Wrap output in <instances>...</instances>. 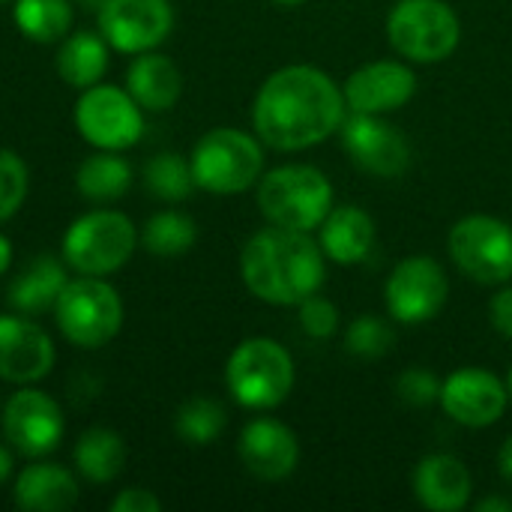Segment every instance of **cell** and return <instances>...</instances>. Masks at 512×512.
<instances>
[{
    "mask_svg": "<svg viewBox=\"0 0 512 512\" xmlns=\"http://www.w3.org/2000/svg\"><path fill=\"white\" fill-rule=\"evenodd\" d=\"M342 90H345L348 111L387 117L414 99L417 72L405 60H372L354 69Z\"/></svg>",
    "mask_w": 512,
    "mask_h": 512,
    "instance_id": "2e32d148",
    "label": "cell"
},
{
    "mask_svg": "<svg viewBox=\"0 0 512 512\" xmlns=\"http://www.w3.org/2000/svg\"><path fill=\"white\" fill-rule=\"evenodd\" d=\"M507 393H510V402H512V363H510V372H507Z\"/></svg>",
    "mask_w": 512,
    "mask_h": 512,
    "instance_id": "7bdbcfd3",
    "label": "cell"
},
{
    "mask_svg": "<svg viewBox=\"0 0 512 512\" xmlns=\"http://www.w3.org/2000/svg\"><path fill=\"white\" fill-rule=\"evenodd\" d=\"M54 321L69 345L96 351L123 330V300L105 276H78L60 291Z\"/></svg>",
    "mask_w": 512,
    "mask_h": 512,
    "instance_id": "52a82bcc",
    "label": "cell"
},
{
    "mask_svg": "<svg viewBox=\"0 0 512 512\" xmlns=\"http://www.w3.org/2000/svg\"><path fill=\"white\" fill-rule=\"evenodd\" d=\"M393 345H396V330L390 318L381 315H357L345 330V348L363 360H378L390 354Z\"/></svg>",
    "mask_w": 512,
    "mask_h": 512,
    "instance_id": "4dcf8cb0",
    "label": "cell"
},
{
    "mask_svg": "<svg viewBox=\"0 0 512 512\" xmlns=\"http://www.w3.org/2000/svg\"><path fill=\"white\" fill-rule=\"evenodd\" d=\"M195 186L210 195H240L258 186L264 174V144L234 126L204 132L189 153Z\"/></svg>",
    "mask_w": 512,
    "mask_h": 512,
    "instance_id": "5b68a950",
    "label": "cell"
},
{
    "mask_svg": "<svg viewBox=\"0 0 512 512\" xmlns=\"http://www.w3.org/2000/svg\"><path fill=\"white\" fill-rule=\"evenodd\" d=\"M27 186H30V171L24 159L15 150L0 147V222L12 219L21 210L27 198Z\"/></svg>",
    "mask_w": 512,
    "mask_h": 512,
    "instance_id": "1f68e13d",
    "label": "cell"
},
{
    "mask_svg": "<svg viewBox=\"0 0 512 512\" xmlns=\"http://www.w3.org/2000/svg\"><path fill=\"white\" fill-rule=\"evenodd\" d=\"M225 426H228L225 408L207 396H195V399L183 402L174 417V429H177L180 441H186L192 447H207V444L219 441Z\"/></svg>",
    "mask_w": 512,
    "mask_h": 512,
    "instance_id": "f1b7e54d",
    "label": "cell"
},
{
    "mask_svg": "<svg viewBox=\"0 0 512 512\" xmlns=\"http://www.w3.org/2000/svg\"><path fill=\"white\" fill-rule=\"evenodd\" d=\"M144 183H147L150 195H156L159 201H168V204L186 201L192 195V189H198L189 159H183L177 153H156L144 168Z\"/></svg>",
    "mask_w": 512,
    "mask_h": 512,
    "instance_id": "f546056e",
    "label": "cell"
},
{
    "mask_svg": "<svg viewBox=\"0 0 512 512\" xmlns=\"http://www.w3.org/2000/svg\"><path fill=\"white\" fill-rule=\"evenodd\" d=\"M126 90L144 111L162 114L180 102L183 72L171 57L159 54L156 48L141 51L132 57V63L126 69Z\"/></svg>",
    "mask_w": 512,
    "mask_h": 512,
    "instance_id": "44dd1931",
    "label": "cell"
},
{
    "mask_svg": "<svg viewBox=\"0 0 512 512\" xmlns=\"http://www.w3.org/2000/svg\"><path fill=\"white\" fill-rule=\"evenodd\" d=\"M348 114L336 78L309 63H291L264 78L252 102V129L264 147L294 153L333 135Z\"/></svg>",
    "mask_w": 512,
    "mask_h": 512,
    "instance_id": "6da1fadb",
    "label": "cell"
},
{
    "mask_svg": "<svg viewBox=\"0 0 512 512\" xmlns=\"http://www.w3.org/2000/svg\"><path fill=\"white\" fill-rule=\"evenodd\" d=\"M0 3H9V0H0Z\"/></svg>",
    "mask_w": 512,
    "mask_h": 512,
    "instance_id": "f6af8a7d",
    "label": "cell"
},
{
    "mask_svg": "<svg viewBox=\"0 0 512 512\" xmlns=\"http://www.w3.org/2000/svg\"><path fill=\"white\" fill-rule=\"evenodd\" d=\"M132 165L120 150H96L75 171V189L90 204H111L132 189Z\"/></svg>",
    "mask_w": 512,
    "mask_h": 512,
    "instance_id": "d4e9b609",
    "label": "cell"
},
{
    "mask_svg": "<svg viewBox=\"0 0 512 512\" xmlns=\"http://www.w3.org/2000/svg\"><path fill=\"white\" fill-rule=\"evenodd\" d=\"M66 282V261H57L51 255L36 258L9 285V306L21 315H39L45 309H54Z\"/></svg>",
    "mask_w": 512,
    "mask_h": 512,
    "instance_id": "cb8c5ba5",
    "label": "cell"
},
{
    "mask_svg": "<svg viewBox=\"0 0 512 512\" xmlns=\"http://www.w3.org/2000/svg\"><path fill=\"white\" fill-rule=\"evenodd\" d=\"M477 512H512V498H486L477 504Z\"/></svg>",
    "mask_w": 512,
    "mask_h": 512,
    "instance_id": "74e56055",
    "label": "cell"
},
{
    "mask_svg": "<svg viewBox=\"0 0 512 512\" xmlns=\"http://www.w3.org/2000/svg\"><path fill=\"white\" fill-rule=\"evenodd\" d=\"M414 498L432 512H459L468 507L474 495V480L471 471L465 468L462 459L450 453H432L420 459L411 477Z\"/></svg>",
    "mask_w": 512,
    "mask_h": 512,
    "instance_id": "d6986e66",
    "label": "cell"
},
{
    "mask_svg": "<svg viewBox=\"0 0 512 512\" xmlns=\"http://www.w3.org/2000/svg\"><path fill=\"white\" fill-rule=\"evenodd\" d=\"M3 438L9 447L27 459H42L54 453L66 435V417L54 396L36 390L33 384H24L18 393L3 402L0 414Z\"/></svg>",
    "mask_w": 512,
    "mask_h": 512,
    "instance_id": "4fadbf2b",
    "label": "cell"
},
{
    "mask_svg": "<svg viewBox=\"0 0 512 512\" xmlns=\"http://www.w3.org/2000/svg\"><path fill=\"white\" fill-rule=\"evenodd\" d=\"M438 402L453 423L465 429H489L504 417L510 405V393H507V381H501L489 369L465 366L441 381Z\"/></svg>",
    "mask_w": 512,
    "mask_h": 512,
    "instance_id": "9a60e30c",
    "label": "cell"
},
{
    "mask_svg": "<svg viewBox=\"0 0 512 512\" xmlns=\"http://www.w3.org/2000/svg\"><path fill=\"white\" fill-rule=\"evenodd\" d=\"M297 318H300V330L309 339H315V342L330 339L339 330V321H342L336 303L327 300L321 291L312 294V297H306L303 303H297Z\"/></svg>",
    "mask_w": 512,
    "mask_h": 512,
    "instance_id": "d6a6232c",
    "label": "cell"
},
{
    "mask_svg": "<svg viewBox=\"0 0 512 512\" xmlns=\"http://www.w3.org/2000/svg\"><path fill=\"white\" fill-rule=\"evenodd\" d=\"M12 465H15V462H12V453L0 444V486L12 477Z\"/></svg>",
    "mask_w": 512,
    "mask_h": 512,
    "instance_id": "ab89813d",
    "label": "cell"
},
{
    "mask_svg": "<svg viewBox=\"0 0 512 512\" xmlns=\"http://www.w3.org/2000/svg\"><path fill=\"white\" fill-rule=\"evenodd\" d=\"M12 501L27 512H63L78 504V483L63 465L33 462L15 477Z\"/></svg>",
    "mask_w": 512,
    "mask_h": 512,
    "instance_id": "7402d4cb",
    "label": "cell"
},
{
    "mask_svg": "<svg viewBox=\"0 0 512 512\" xmlns=\"http://www.w3.org/2000/svg\"><path fill=\"white\" fill-rule=\"evenodd\" d=\"M240 279L261 303L297 306L327 282V258L309 231L270 225L243 243Z\"/></svg>",
    "mask_w": 512,
    "mask_h": 512,
    "instance_id": "7a4b0ae2",
    "label": "cell"
},
{
    "mask_svg": "<svg viewBox=\"0 0 512 512\" xmlns=\"http://www.w3.org/2000/svg\"><path fill=\"white\" fill-rule=\"evenodd\" d=\"M447 297H450L447 270L429 255L402 258L384 282L387 315L390 321L405 327L432 321L447 306Z\"/></svg>",
    "mask_w": 512,
    "mask_h": 512,
    "instance_id": "8fae6325",
    "label": "cell"
},
{
    "mask_svg": "<svg viewBox=\"0 0 512 512\" xmlns=\"http://www.w3.org/2000/svg\"><path fill=\"white\" fill-rule=\"evenodd\" d=\"M255 198L267 225L312 234L333 210V183L321 168L294 162L261 174Z\"/></svg>",
    "mask_w": 512,
    "mask_h": 512,
    "instance_id": "3957f363",
    "label": "cell"
},
{
    "mask_svg": "<svg viewBox=\"0 0 512 512\" xmlns=\"http://www.w3.org/2000/svg\"><path fill=\"white\" fill-rule=\"evenodd\" d=\"M9 267H12V243L6 234H0V276L9 273Z\"/></svg>",
    "mask_w": 512,
    "mask_h": 512,
    "instance_id": "f35d334b",
    "label": "cell"
},
{
    "mask_svg": "<svg viewBox=\"0 0 512 512\" xmlns=\"http://www.w3.org/2000/svg\"><path fill=\"white\" fill-rule=\"evenodd\" d=\"M396 396L411 408H426L441 399V381L423 366H411L396 378Z\"/></svg>",
    "mask_w": 512,
    "mask_h": 512,
    "instance_id": "836d02e7",
    "label": "cell"
},
{
    "mask_svg": "<svg viewBox=\"0 0 512 512\" xmlns=\"http://www.w3.org/2000/svg\"><path fill=\"white\" fill-rule=\"evenodd\" d=\"M138 240L141 234L126 213L96 207L66 228L60 252L66 267L78 276H111L135 255Z\"/></svg>",
    "mask_w": 512,
    "mask_h": 512,
    "instance_id": "8992f818",
    "label": "cell"
},
{
    "mask_svg": "<svg viewBox=\"0 0 512 512\" xmlns=\"http://www.w3.org/2000/svg\"><path fill=\"white\" fill-rule=\"evenodd\" d=\"M273 3H279V6H303L306 0H273Z\"/></svg>",
    "mask_w": 512,
    "mask_h": 512,
    "instance_id": "b9f144b4",
    "label": "cell"
},
{
    "mask_svg": "<svg viewBox=\"0 0 512 512\" xmlns=\"http://www.w3.org/2000/svg\"><path fill=\"white\" fill-rule=\"evenodd\" d=\"M54 363V342L39 324L21 318V312L0 315V381L36 384L51 375Z\"/></svg>",
    "mask_w": 512,
    "mask_h": 512,
    "instance_id": "e0dca14e",
    "label": "cell"
},
{
    "mask_svg": "<svg viewBox=\"0 0 512 512\" xmlns=\"http://www.w3.org/2000/svg\"><path fill=\"white\" fill-rule=\"evenodd\" d=\"M498 465H501L504 480L512 483V435L504 441V447H501V453H498Z\"/></svg>",
    "mask_w": 512,
    "mask_h": 512,
    "instance_id": "8d00e7d4",
    "label": "cell"
},
{
    "mask_svg": "<svg viewBox=\"0 0 512 512\" xmlns=\"http://www.w3.org/2000/svg\"><path fill=\"white\" fill-rule=\"evenodd\" d=\"M108 51L111 45L105 42V36L96 30H78V33H66L60 39V51H57V75L66 87L75 90H87L93 84H99L108 72Z\"/></svg>",
    "mask_w": 512,
    "mask_h": 512,
    "instance_id": "603a6c76",
    "label": "cell"
},
{
    "mask_svg": "<svg viewBox=\"0 0 512 512\" xmlns=\"http://www.w3.org/2000/svg\"><path fill=\"white\" fill-rule=\"evenodd\" d=\"M447 249L453 264L480 285H507L512 279V225L471 213L450 228Z\"/></svg>",
    "mask_w": 512,
    "mask_h": 512,
    "instance_id": "9c48e42d",
    "label": "cell"
},
{
    "mask_svg": "<svg viewBox=\"0 0 512 512\" xmlns=\"http://www.w3.org/2000/svg\"><path fill=\"white\" fill-rule=\"evenodd\" d=\"M0 414H3V399H0Z\"/></svg>",
    "mask_w": 512,
    "mask_h": 512,
    "instance_id": "ee69618b",
    "label": "cell"
},
{
    "mask_svg": "<svg viewBox=\"0 0 512 512\" xmlns=\"http://www.w3.org/2000/svg\"><path fill=\"white\" fill-rule=\"evenodd\" d=\"M489 321L498 336L512 342V285H504L492 300H489Z\"/></svg>",
    "mask_w": 512,
    "mask_h": 512,
    "instance_id": "d590c367",
    "label": "cell"
},
{
    "mask_svg": "<svg viewBox=\"0 0 512 512\" xmlns=\"http://www.w3.org/2000/svg\"><path fill=\"white\" fill-rule=\"evenodd\" d=\"M375 240H378L375 219L357 204H342V207L333 204V210L318 225V246L324 258L336 264L366 261L369 252L375 249Z\"/></svg>",
    "mask_w": 512,
    "mask_h": 512,
    "instance_id": "ffe728a7",
    "label": "cell"
},
{
    "mask_svg": "<svg viewBox=\"0 0 512 512\" xmlns=\"http://www.w3.org/2000/svg\"><path fill=\"white\" fill-rule=\"evenodd\" d=\"M78 3H81L84 9H90V12H99V6H102L105 0H78Z\"/></svg>",
    "mask_w": 512,
    "mask_h": 512,
    "instance_id": "60d3db41",
    "label": "cell"
},
{
    "mask_svg": "<svg viewBox=\"0 0 512 512\" xmlns=\"http://www.w3.org/2000/svg\"><path fill=\"white\" fill-rule=\"evenodd\" d=\"M162 501L150 492V489H123L120 495H114L111 501V512H159Z\"/></svg>",
    "mask_w": 512,
    "mask_h": 512,
    "instance_id": "e575fe53",
    "label": "cell"
},
{
    "mask_svg": "<svg viewBox=\"0 0 512 512\" xmlns=\"http://www.w3.org/2000/svg\"><path fill=\"white\" fill-rule=\"evenodd\" d=\"M339 138L345 153L354 159V165L372 177H384V180L402 177L414 162L408 135L399 126H393L384 114L348 111L339 126Z\"/></svg>",
    "mask_w": 512,
    "mask_h": 512,
    "instance_id": "7c38bea8",
    "label": "cell"
},
{
    "mask_svg": "<svg viewBox=\"0 0 512 512\" xmlns=\"http://www.w3.org/2000/svg\"><path fill=\"white\" fill-rule=\"evenodd\" d=\"M297 381L294 360L285 345L270 336L243 339L225 363V387L246 411L279 408Z\"/></svg>",
    "mask_w": 512,
    "mask_h": 512,
    "instance_id": "277c9868",
    "label": "cell"
},
{
    "mask_svg": "<svg viewBox=\"0 0 512 512\" xmlns=\"http://www.w3.org/2000/svg\"><path fill=\"white\" fill-rule=\"evenodd\" d=\"M99 33L120 54L159 48L174 30L171 0H105L96 12Z\"/></svg>",
    "mask_w": 512,
    "mask_h": 512,
    "instance_id": "5bb4252c",
    "label": "cell"
},
{
    "mask_svg": "<svg viewBox=\"0 0 512 512\" xmlns=\"http://www.w3.org/2000/svg\"><path fill=\"white\" fill-rule=\"evenodd\" d=\"M198 240V225L183 210H159L141 228V243L156 258H180Z\"/></svg>",
    "mask_w": 512,
    "mask_h": 512,
    "instance_id": "83f0119b",
    "label": "cell"
},
{
    "mask_svg": "<svg viewBox=\"0 0 512 512\" xmlns=\"http://www.w3.org/2000/svg\"><path fill=\"white\" fill-rule=\"evenodd\" d=\"M12 21L24 39L51 45L69 33L72 3L69 0H12Z\"/></svg>",
    "mask_w": 512,
    "mask_h": 512,
    "instance_id": "4316f807",
    "label": "cell"
},
{
    "mask_svg": "<svg viewBox=\"0 0 512 512\" xmlns=\"http://www.w3.org/2000/svg\"><path fill=\"white\" fill-rule=\"evenodd\" d=\"M75 129L93 150H129L144 135V108L126 87L93 84L75 102Z\"/></svg>",
    "mask_w": 512,
    "mask_h": 512,
    "instance_id": "30bf717a",
    "label": "cell"
},
{
    "mask_svg": "<svg viewBox=\"0 0 512 512\" xmlns=\"http://www.w3.org/2000/svg\"><path fill=\"white\" fill-rule=\"evenodd\" d=\"M75 471L96 486L114 483L126 465V444L117 432L111 429H87L78 441H75Z\"/></svg>",
    "mask_w": 512,
    "mask_h": 512,
    "instance_id": "484cf974",
    "label": "cell"
},
{
    "mask_svg": "<svg viewBox=\"0 0 512 512\" xmlns=\"http://www.w3.org/2000/svg\"><path fill=\"white\" fill-rule=\"evenodd\" d=\"M237 453H240L243 468L264 483H279L291 477L300 465L297 435L273 417L249 420L240 432Z\"/></svg>",
    "mask_w": 512,
    "mask_h": 512,
    "instance_id": "ac0fdd59",
    "label": "cell"
},
{
    "mask_svg": "<svg viewBox=\"0 0 512 512\" xmlns=\"http://www.w3.org/2000/svg\"><path fill=\"white\" fill-rule=\"evenodd\" d=\"M387 42L408 63H441L462 42V21L447 0H399L387 15Z\"/></svg>",
    "mask_w": 512,
    "mask_h": 512,
    "instance_id": "ba28073f",
    "label": "cell"
}]
</instances>
